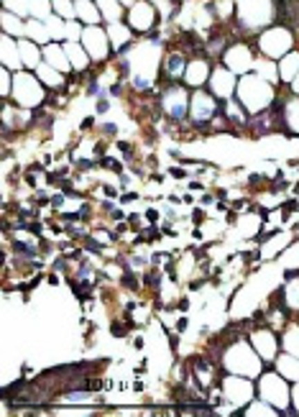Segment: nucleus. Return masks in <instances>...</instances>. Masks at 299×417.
Wrapping results in <instances>:
<instances>
[{
	"instance_id": "13",
	"label": "nucleus",
	"mask_w": 299,
	"mask_h": 417,
	"mask_svg": "<svg viewBox=\"0 0 299 417\" xmlns=\"http://www.w3.org/2000/svg\"><path fill=\"white\" fill-rule=\"evenodd\" d=\"M208 90L215 95L217 100H230V98H235V90H238V75L230 72L225 64H215L212 75H210Z\"/></svg>"
},
{
	"instance_id": "16",
	"label": "nucleus",
	"mask_w": 299,
	"mask_h": 417,
	"mask_svg": "<svg viewBox=\"0 0 299 417\" xmlns=\"http://www.w3.org/2000/svg\"><path fill=\"white\" fill-rule=\"evenodd\" d=\"M279 110H282V121H284V134L287 136H299V98L291 95L289 87H284V95H279L276 100Z\"/></svg>"
},
{
	"instance_id": "9",
	"label": "nucleus",
	"mask_w": 299,
	"mask_h": 417,
	"mask_svg": "<svg viewBox=\"0 0 299 417\" xmlns=\"http://www.w3.org/2000/svg\"><path fill=\"white\" fill-rule=\"evenodd\" d=\"M82 46L87 49V54L92 57V62H108L116 51H113V44H110V36H108V28L105 26H84V31H82Z\"/></svg>"
},
{
	"instance_id": "19",
	"label": "nucleus",
	"mask_w": 299,
	"mask_h": 417,
	"mask_svg": "<svg viewBox=\"0 0 299 417\" xmlns=\"http://www.w3.org/2000/svg\"><path fill=\"white\" fill-rule=\"evenodd\" d=\"M62 44H64L66 57H69V62H72V69L80 72V75H84V72L92 67V57L82 46V42H62Z\"/></svg>"
},
{
	"instance_id": "2",
	"label": "nucleus",
	"mask_w": 299,
	"mask_h": 417,
	"mask_svg": "<svg viewBox=\"0 0 299 417\" xmlns=\"http://www.w3.org/2000/svg\"><path fill=\"white\" fill-rule=\"evenodd\" d=\"M276 24V0H235V26L256 34Z\"/></svg>"
},
{
	"instance_id": "14",
	"label": "nucleus",
	"mask_w": 299,
	"mask_h": 417,
	"mask_svg": "<svg viewBox=\"0 0 299 417\" xmlns=\"http://www.w3.org/2000/svg\"><path fill=\"white\" fill-rule=\"evenodd\" d=\"M248 343L256 348V353L264 359V364H271V361H276V356H279V348H282V343H279V338H276V330H271L269 326L258 328V330H253L248 338Z\"/></svg>"
},
{
	"instance_id": "5",
	"label": "nucleus",
	"mask_w": 299,
	"mask_h": 417,
	"mask_svg": "<svg viewBox=\"0 0 299 417\" xmlns=\"http://www.w3.org/2000/svg\"><path fill=\"white\" fill-rule=\"evenodd\" d=\"M299 42H297V34L291 31L289 26H282V24H274L264 28L256 39V49L261 51V57H269V59H279L284 54H289L291 49H297Z\"/></svg>"
},
{
	"instance_id": "4",
	"label": "nucleus",
	"mask_w": 299,
	"mask_h": 417,
	"mask_svg": "<svg viewBox=\"0 0 299 417\" xmlns=\"http://www.w3.org/2000/svg\"><path fill=\"white\" fill-rule=\"evenodd\" d=\"M10 100L16 103L18 108L36 110L46 103V87L36 77L33 69H21L13 72V92H10Z\"/></svg>"
},
{
	"instance_id": "7",
	"label": "nucleus",
	"mask_w": 299,
	"mask_h": 417,
	"mask_svg": "<svg viewBox=\"0 0 299 417\" xmlns=\"http://www.w3.org/2000/svg\"><path fill=\"white\" fill-rule=\"evenodd\" d=\"M190 100H192L190 87L182 82H174L164 87L161 98H158V105H161L166 118H172L174 123H184L190 118Z\"/></svg>"
},
{
	"instance_id": "33",
	"label": "nucleus",
	"mask_w": 299,
	"mask_h": 417,
	"mask_svg": "<svg viewBox=\"0 0 299 417\" xmlns=\"http://www.w3.org/2000/svg\"><path fill=\"white\" fill-rule=\"evenodd\" d=\"M287 87H289L291 95H297V98H299V72H297V77H294V80H291V82L287 85Z\"/></svg>"
},
{
	"instance_id": "32",
	"label": "nucleus",
	"mask_w": 299,
	"mask_h": 417,
	"mask_svg": "<svg viewBox=\"0 0 299 417\" xmlns=\"http://www.w3.org/2000/svg\"><path fill=\"white\" fill-rule=\"evenodd\" d=\"M291 407L297 409L299 415V382H294V389H291Z\"/></svg>"
},
{
	"instance_id": "26",
	"label": "nucleus",
	"mask_w": 299,
	"mask_h": 417,
	"mask_svg": "<svg viewBox=\"0 0 299 417\" xmlns=\"http://www.w3.org/2000/svg\"><path fill=\"white\" fill-rule=\"evenodd\" d=\"M256 75H261L266 82L276 85V87H282V80H279V62L276 59H269V57H258L256 59V67H253Z\"/></svg>"
},
{
	"instance_id": "11",
	"label": "nucleus",
	"mask_w": 299,
	"mask_h": 417,
	"mask_svg": "<svg viewBox=\"0 0 299 417\" xmlns=\"http://www.w3.org/2000/svg\"><path fill=\"white\" fill-rule=\"evenodd\" d=\"M220 394H223L225 402H230L233 407H243V405H248L253 397H256V389H253V384L248 379H243L238 374H228L225 371L223 379H220Z\"/></svg>"
},
{
	"instance_id": "24",
	"label": "nucleus",
	"mask_w": 299,
	"mask_h": 417,
	"mask_svg": "<svg viewBox=\"0 0 299 417\" xmlns=\"http://www.w3.org/2000/svg\"><path fill=\"white\" fill-rule=\"evenodd\" d=\"M274 369L287 382H299V359L291 353H279L274 361Z\"/></svg>"
},
{
	"instance_id": "15",
	"label": "nucleus",
	"mask_w": 299,
	"mask_h": 417,
	"mask_svg": "<svg viewBox=\"0 0 299 417\" xmlns=\"http://www.w3.org/2000/svg\"><path fill=\"white\" fill-rule=\"evenodd\" d=\"M212 62L210 57L205 54H197V57L190 59V64H187V72H184V80L182 82L190 87V90H199V87H208L210 82V75H212Z\"/></svg>"
},
{
	"instance_id": "8",
	"label": "nucleus",
	"mask_w": 299,
	"mask_h": 417,
	"mask_svg": "<svg viewBox=\"0 0 299 417\" xmlns=\"http://www.w3.org/2000/svg\"><path fill=\"white\" fill-rule=\"evenodd\" d=\"M223 110V100H217L215 95L208 90V87H199V90H192V100H190V123L194 125H205L208 128L212 123V118Z\"/></svg>"
},
{
	"instance_id": "10",
	"label": "nucleus",
	"mask_w": 299,
	"mask_h": 417,
	"mask_svg": "<svg viewBox=\"0 0 299 417\" xmlns=\"http://www.w3.org/2000/svg\"><path fill=\"white\" fill-rule=\"evenodd\" d=\"M158 21V10L154 6V0H136L128 13H125V24L133 28V34H154Z\"/></svg>"
},
{
	"instance_id": "1",
	"label": "nucleus",
	"mask_w": 299,
	"mask_h": 417,
	"mask_svg": "<svg viewBox=\"0 0 299 417\" xmlns=\"http://www.w3.org/2000/svg\"><path fill=\"white\" fill-rule=\"evenodd\" d=\"M279 90L276 85L266 82L264 77L256 75V72H248V75L238 77V90H235V100L241 103L248 116H258L264 110L274 108L276 100H279Z\"/></svg>"
},
{
	"instance_id": "31",
	"label": "nucleus",
	"mask_w": 299,
	"mask_h": 417,
	"mask_svg": "<svg viewBox=\"0 0 299 417\" xmlns=\"http://www.w3.org/2000/svg\"><path fill=\"white\" fill-rule=\"evenodd\" d=\"M108 110H110V100H105V98L100 100V98H98V103H95V113H100V116H102V113H108Z\"/></svg>"
},
{
	"instance_id": "17",
	"label": "nucleus",
	"mask_w": 299,
	"mask_h": 417,
	"mask_svg": "<svg viewBox=\"0 0 299 417\" xmlns=\"http://www.w3.org/2000/svg\"><path fill=\"white\" fill-rule=\"evenodd\" d=\"M0 67H8L13 72H21L24 59H21V49H18V39L8 34H0Z\"/></svg>"
},
{
	"instance_id": "6",
	"label": "nucleus",
	"mask_w": 299,
	"mask_h": 417,
	"mask_svg": "<svg viewBox=\"0 0 299 417\" xmlns=\"http://www.w3.org/2000/svg\"><path fill=\"white\" fill-rule=\"evenodd\" d=\"M258 397L266 400L271 407L279 409V415H282L284 409L291 407V389H289V382L284 379L279 371H264V374L258 376Z\"/></svg>"
},
{
	"instance_id": "28",
	"label": "nucleus",
	"mask_w": 299,
	"mask_h": 417,
	"mask_svg": "<svg viewBox=\"0 0 299 417\" xmlns=\"http://www.w3.org/2000/svg\"><path fill=\"white\" fill-rule=\"evenodd\" d=\"M279 343H282L284 353H291V356H297L299 359V323H287Z\"/></svg>"
},
{
	"instance_id": "20",
	"label": "nucleus",
	"mask_w": 299,
	"mask_h": 417,
	"mask_svg": "<svg viewBox=\"0 0 299 417\" xmlns=\"http://www.w3.org/2000/svg\"><path fill=\"white\" fill-rule=\"evenodd\" d=\"M18 49H21V59H24L26 69H36L44 62V46H39L31 39H18Z\"/></svg>"
},
{
	"instance_id": "29",
	"label": "nucleus",
	"mask_w": 299,
	"mask_h": 417,
	"mask_svg": "<svg viewBox=\"0 0 299 417\" xmlns=\"http://www.w3.org/2000/svg\"><path fill=\"white\" fill-rule=\"evenodd\" d=\"M95 3H98L100 13H102V24L123 21V6H120V0H95Z\"/></svg>"
},
{
	"instance_id": "34",
	"label": "nucleus",
	"mask_w": 299,
	"mask_h": 417,
	"mask_svg": "<svg viewBox=\"0 0 299 417\" xmlns=\"http://www.w3.org/2000/svg\"><path fill=\"white\" fill-rule=\"evenodd\" d=\"M176 3H182V0H176Z\"/></svg>"
},
{
	"instance_id": "22",
	"label": "nucleus",
	"mask_w": 299,
	"mask_h": 417,
	"mask_svg": "<svg viewBox=\"0 0 299 417\" xmlns=\"http://www.w3.org/2000/svg\"><path fill=\"white\" fill-rule=\"evenodd\" d=\"M33 72H36V77L44 82L46 90H59V87H64L66 85V75H62L59 69H54L51 64H46V62H42Z\"/></svg>"
},
{
	"instance_id": "3",
	"label": "nucleus",
	"mask_w": 299,
	"mask_h": 417,
	"mask_svg": "<svg viewBox=\"0 0 299 417\" xmlns=\"http://www.w3.org/2000/svg\"><path fill=\"white\" fill-rule=\"evenodd\" d=\"M220 364L225 366L228 374H238V376L246 374L248 379H253V376H261V364H264V359L258 356L256 348H253L251 343L235 341L230 343L228 348H223Z\"/></svg>"
},
{
	"instance_id": "23",
	"label": "nucleus",
	"mask_w": 299,
	"mask_h": 417,
	"mask_svg": "<svg viewBox=\"0 0 299 417\" xmlns=\"http://www.w3.org/2000/svg\"><path fill=\"white\" fill-rule=\"evenodd\" d=\"M297 72H299V46L279 59V80H282L284 87L297 77Z\"/></svg>"
},
{
	"instance_id": "25",
	"label": "nucleus",
	"mask_w": 299,
	"mask_h": 417,
	"mask_svg": "<svg viewBox=\"0 0 299 417\" xmlns=\"http://www.w3.org/2000/svg\"><path fill=\"white\" fill-rule=\"evenodd\" d=\"M77 21H82L84 26L102 24V13H100L95 0H77Z\"/></svg>"
},
{
	"instance_id": "27",
	"label": "nucleus",
	"mask_w": 299,
	"mask_h": 417,
	"mask_svg": "<svg viewBox=\"0 0 299 417\" xmlns=\"http://www.w3.org/2000/svg\"><path fill=\"white\" fill-rule=\"evenodd\" d=\"M26 39L36 42L39 46H46V44L54 42L49 34V28H46V24L39 21V18H28V21H26Z\"/></svg>"
},
{
	"instance_id": "12",
	"label": "nucleus",
	"mask_w": 299,
	"mask_h": 417,
	"mask_svg": "<svg viewBox=\"0 0 299 417\" xmlns=\"http://www.w3.org/2000/svg\"><path fill=\"white\" fill-rule=\"evenodd\" d=\"M256 54H253V44L248 42H233L228 49H225L223 54V62L225 67L230 69V72H235V75H248V72H253V67H256Z\"/></svg>"
},
{
	"instance_id": "30",
	"label": "nucleus",
	"mask_w": 299,
	"mask_h": 417,
	"mask_svg": "<svg viewBox=\"0 0 299 417\" xmlns=\"http://www.w3.org/2000/svg\"><path fill=\"white\" fill-rule=\"evenodd\" d=\"M51 6H54V13L59 18H64V21H75L77 18L75 0H51Z\"/></svg>"
},
{
	"instance_id": "18",
	"label": "nucleus",
	"mask_w": 299,
	"mask_h": 417,
	"mask_svg": "<svg viewBox=\"0 0 299 417\" xmlns=\"http://www.w3.org/2000/svg\"><path fill=\"white\" fill-rule=\"evenodd\" d=\"M44 62L46 64H51L54 69H59L62 75H69V72H75L72 69V62H69V57H66V49L62 42H51L44 46Z\"/></svg>"
},
{
	"instance_id": "21",
	"label": "nucleus",
	"mask_w": 299,
	"mask_h": 417,
	"mask_svg": "<svg viewBox=\"0 0 299 417\" xmlns=\"http://www.w3.org/2000/svg\"><path fill=\"white\" fill-rule=\"evenodd\" d=\"M0 18H3V21H0V34L24 39L26 36V21H28V18H21L18 13H10V10H6V8H3Z\"/></svg>"
}]
</instances>
